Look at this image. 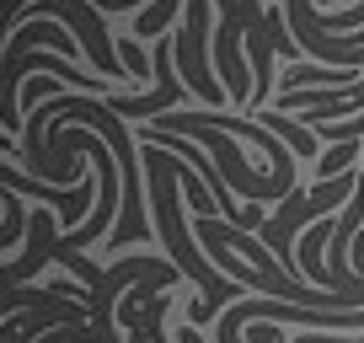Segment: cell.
<instances>
[{"label":"cell","instance_id":"obj_1","mask_svg":"<svg viewBox=\"0 0 364 343\" xmlns=\"http://www.w3.org/2000/svg\"><path fill=\"white\" fill-rule=\"evenodd\" d=\"M171 59H177V75H182V86H188V97H198L204 107L230 102L220 70L209 65V0H188L182 27L171 33Z\"/></svg>","mask_w":364,"mask_h":343},{"label":"cell","instance_id":"obj_2","mask_svg":"<svg viewBox=\"0 0 364 343\" xmlns=\"http://www.w3.org/2000/svg\"><path fill=\"white\" fill-rule=\"evenodd\" d=\"M33 48H54V54L75 59V65H80V54H86L80 43H70V27L59 22V16H38V22H22V27H16L11 43H6V65H11V59H22V54H33Z\"/></svg>","mask_w":364,"mask_h":343},{"label":"cell","instance_id":"obj_3","mask_svg":"<svg viewBox=\"0 0 364 343\" xmlns=\"http://www.w3.org/2000/svg\"><path fill=\"white\" fill-rule=\"evenodd\" d=\"M65 322H91V317H75V311H48V317H38V311H16L11 322H0V343H27L38 332H54V327H65Z\"/></svg>","mask_w":364,"mask_h":343},{"label":"cell","instance_id":"obj_4","mask_svg":"<svg viewBox=\"0 0 364 343\" xmlns=\"http://www.w3.org/2000/svg\"><path fill=\"white\" fill-rule=\"evenodd\" d=\"M257 118L273 129V134H284V139H289L295 161H321V156H316V129H311V124H295V118H289V113H279V107H262Z\"/></svg>","mask_w":364,"mask_h":343},{"label":"cell","instance_id":"obj_5","mask_svg":"<svg viewBox=\"0 0 364 343\" xmlns=\"http://www.w3.org/2000/svg\"><path fill=\"white\" fill-rule=\"evenodd\" d=\"M177 11H188V0H150L145 11L134 16V38H139V43H150V38H171Z\"/></svg>","mask_w":364,"mask_h":343}]
</instances>
